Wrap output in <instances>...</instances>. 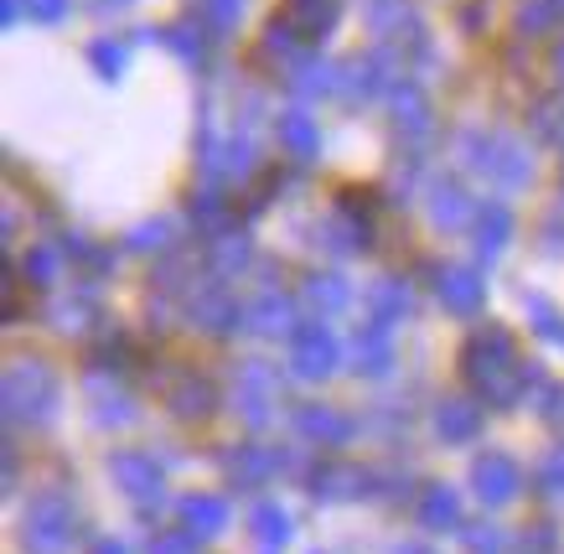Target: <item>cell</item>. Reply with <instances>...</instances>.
Returning <instances> with one entry per match:
<instances>
[{
  "instance_id": "28",
  "label": "cell",
  "mask_w": 564,
  "mask_h": 554,
  "mask_svg": "<svg viewBox=\"0 0 564 554\" xmlns=\"http://www.w3.org/2000/svg\"><path fill=\"white\" fill-rule=\"evenodd\" d=\"M466 554H508V539H502V529H492V523L466 529Z\"/></svg>"
},
{
  "instance_id": "12",
  "label": "cell",
  "mask_w": 564,
  "mask_h": 554,
  "mask_svg": "<svg viewBox=\"0 0 564 554\" xmlns=\"http://www.w3.org/2000/svg\"><path fill=\"white\" fill-rule=\"evenodd\" d=\"M182 523H187V534L207 539V534H218V529H228V502L223 498H187L182 502Z\"/></svg>"
},
{
  "instance_id": "25",
  "label": "cell",
  "mask_w": 564,
  "mask_h": 554,
  "mask_svg": "<svg viewBox=\"0 0 564 554\" xmlns=\"http://www.w3.org/2000/svg\"><path fill=\"white\" fill-rule=\"evenodd\" d=\"M124 57H130V53H124L120 42H109V36L88 47V63L99 68V78H120V73H124Z\"/></svg>"
},
{
  "instance_id": "10",
  "label": "cell",
  "mask_w": 564,
  "mask_h": 554,
  "mask_svg": "<svg viewBox=\"0 0 564 554\" xmlns=\"http://www.w3.org/2000/svg\"><path fill=\"white\" fill-rule=\"evenodd\" d=\"M295 425H301L306 441H322V446H343L347 435H352V420L337 415V410H326V404H306V410L295 415Z\"/></svg>"
},
{
  "instance_id": "35",
  "label": "cell",
  "mask_w": 564,
  "mask_h": 554,
  "mask_svg": "<svg viewBox=\"0 0 564 554\" xmlns=\"http://www.w3.org/2000/svg\"><path fill=\"white\" fill-rule=\"evenodd\" d=\"M68 6H73V0H26V17H32V21H47V26H52V21L68 17Z\"/></svg>"
},
{
  "instance_id": "34",
  "label": "cell",
  "mask_w": 564,
  "mask_h": 554,
  "mask_svg": "<svg viewBox=\"0 0 564 554\" xmlns=\"http://www.w3.org/2000/svg\"><path fill=\"white\" fill-rule=\"evenodd\" d=\"M203 11H207V21H213V26H234V21H239V11H243V0H203Z\"/></svg>"
},
{
  "instance_id": "38",
  "label": "cell",
  "mask_w": 564,
  "mask_h": 554,
  "mask_svg": "<svg viewBox=\"0 0 564 554\" xmlns=\"http://www.w3.org/2000/svg\"><path fill=\"white\" fill-rule=\"evenodd\" d=\"M26 275H36V285H47V275H52V254H47V249H36L32 260H26Z\"/></svg>"
},
{
  "instance_id": "24",
  "label": "cell",
  "mask_w": 564,
  "mask_h": 554,
  "mask_svg": "<svg viewBox=\"0 0 564 554\" xmlns=\"http://www.w3.org/2000/svg\"><path fill=\"white\" fill-rule=\"evenodd\" d=\"M399 130H410V135L430 130V105L420 99V88H399Z\"/></svg>"
},
{
  "instance_id": "13",
  "label": "cell",
  "mask_w": 564,
  "mask_h": 554,
  "mask_svg": "<svg viewBox=\"0 0 564 554\" xmlns=\"http://www.w3.org/2000/svg\"><path fill=\"white\" fill-rule=\"evenodd\" d=\"M166 399H172V410L176 415H187V420H203L213 415V389H207L197 373H182V379L166 389Z\"/></svg>"
},
{
  "instance_id": "8",
  "label": "cell",
  "mask_w": 564,
  "mask_h": 554,
  "mask_svg": "<svg viewBox=\"0 0 564 554\" xmlns=\"http://www.w3.org/2000/svg\"><path fill=\"white\" fill-rule=\"evenodd\" d=\"M373 477L362 467H343V461H326V467L311 471V492L326 502H343V498H362V492H373Z\"/></svg>"
},
{
  "instance_id": "7",
  "label": "cell",
  "mask_w": 564,
  "mask_h": 554,
  "mask_svg": "<svg viewBox=\"0 0 564 554\" xmlns=\"http://www.w3.org/2000/svg\"><path fill=\"white\" fill-rule=\"evenodd\" d=\"M115 482L135 502L161 498V467H155L151 456H140V450H120V456H115Z\"/></svg>"
},
{
  "instance_id": "11",
  "label": "cell",
  "mask_w": 564,
  "mask_h": 554,
  "mask_svg": "<svg viewBox=\"0 0 564 554\" xmlns=\"http://www.w3.org/2000/svg\"><path fill=\"white\" fill-rule=\"evenodd\" d=\"M192 316H197L207 332H234V327L243 322L239 301H234L228 291H203V295H192Z\"/></svg>"
},
{
  "instance_id": "2",
  "label": "cell",
  "mask_w": 564,
  "mask_h": 554,
  "mask_svg": "<svg viewBox=\"0 0 564 554\" xmlns=\"http://www.w3.org/2000/svg\"><path fill=\"white\" fill-rule=\"evenodd\" d=\"M52 399H57V379L42 363H32V358L6 373V415H11V425L42 420L52 410Z\"/></svg>"
},
{
  "instance_id": "1",
  "label": "cell",
  "mask_w": 564,
  "mask_h": 554,
  "mask_svg": "<svg viewBox=\"0 0 564 554\" xmlns=\"http://www.w3.org/2000/svg\"><path fill=\"white\" fill-rule=\"evenodd\" d=\"M462 368H466V383L477 389L487 404H497V410H508V404H518L523 399V389H529V368L518 363V343L508 327H481L471 343H466L462 352Z\"/></svg>"
},
{
  "instance_id": "15",
  "label": "cell",
  "mask_w": 564,
  "mask_h": 554,
  "mask_svg": "<svg viewBox=\"0 0 564 554\" xmlns=\"http://www.w3.org/2000/svg\"><path fill=\"white\" fill-rule=\"evenodd\" d=\"M352 358H358V373H383V368H389V327H373V322H368V327L358 332V343H352Z\"/></svg>"
},
{
  "instance_id": "18",
  "label": "cell",
  "mask_w": 564,
  "mask_h": 554,
  "mask_svg": "<svg viewBox=\"0 0 564 554\" xmlns=\"http://www.w3.org/2000/svg\"><path fill=\"white\" fill-rule=\"evenodd\" d=\"M280 467H285V461H280V456H274V450H259V446H243L239 456H234V461H228V471H234V477H239L243 487L264 482V477H270V471H280Z\"/></svg>"
},
{
  "instance_id": "30",
  "label": "cell",
  "mask_w": 564,
  "mask_h": 554,
  "mask_svg": "<svg viewBox=\"0 0 564 554\" xmlns=\"http://www.w3.org/2000/svg\"><path fill=\"white\" fill-rule=\"evenodd\" d=\"M539 487H544V492H554V498H564V446L549 450V461L539 467Z\"/></svg>"
},
{
  "instance_id": "43",
  "label": "cell",
  "mask_w": 564,
  "mask_h": 554,
  "mask_svg": "<svg viewBox=\"0 0 564 554\" xmlns=\"http://www.w3.org/2000/svg\"><path fill=\"white\" fill-rule=\"evenodd\" d=\"M399 554H430V550H420V544H404V550H399Z\"/></svg>"
},
{
  "instance_id": "42",
  "label": "cell",
  "mask_w": 564,
  "mask_h": 554,
  "mask_svg": "<svg viewBox=\"0 0 564 554\" xmlns=\"http://www.w3.org/2000/svg\"><path fill=\"white\" fill-rule=\"evenodd\" d=\"M99 11H120V6H130V0H94Z\"/></svg>"
},
{
  "instance_id": "14",
  "label": "cell",
  "mask_w": 564,
  "mask_h": 554,
  "mask_svg": "<svg viewBox=\"0 0 564 554\" xmlns=\"http://www.w3.org/2000/svg\"><path fill=\"white\" fill-rule=\"evenodd\" d=\"M441 301L451 306V312L471 316L481 306V280L471 275V270H445L441 275Z\"/></svg>"
},
{
  "instance_id": "26",
  "label": "cell",
  "mask_w": 564,
  "mask_h": 554,
  "mask_svg": "<svg viewBox=\"0 0 564 554\" xmlns=\"http://www.w3.org/2000/svg\"><path fill=\"white\" fill-rule=\"evenodd\" d=\"M249 316H254V322H259L264 332H280V327H291V301L270 291V295H264V301H259V306H254Z\"/></svg>"
},
{
  "instance_id": "31",
  "label": "cell",
  "mask_w": 564,
  "mask_h": 554,
  "mask_svg": "<svg viewBox=\"0 0 564 554\" xmlns=\"http://www.w3.org/2000/svg\"><path fill=\"white\" fill-rule=\"evenodd\" d=\"M151 554H197V534H187V529H176V534H155Z\"/></svg>"
},
{
  "instance_id": "39",
  "label": "cell",
  "mask_w": 564,
  "mask_h": 554,
  "mask_svg": "<svg viewBox=\"0 0 564 554\" xmlns=\"http://www.w3.org/2000/svg\"><path fill=\"white\" fill-rule=\"evenodd\" d=\"M130 243H135V249H161V243H166V224L140 228V233H135V239H130Z\"/></svg>"
},
{
  "instance_id": "23",
  "label": "cell",
  "mask_w": 564,
  "mask_h": 554,
  "mask_svg": "<svg viewBox=\"0 0 564 554\" xmlns=\"http://www.w3.org/2000/svg\"><path fill=\"white\" fill-rule=\"evenodd\" d=\"M368 306H373V327H393L399 316H404V306H410V295H404V285H378V291H368Z\"/></svg>"
},
{
  "instance_id": "17",
  "label": "cell",
  "mask_w": 564,
  "mask_h": 554,
  "mask_svg": "<svg viewBox=\"0 0 564 554\" xmlns=\"http://www.w3.org/2000/svg\"><path fill=\"white\" fill-rule=\"evenodd\" d=\"M560 26H564V0H523L518 6V32L544 36V32H560Z\"/></svg>"
},
{
  "instance_id": "37",
  "label": "cell",
  "mask_w": 564,
  "mask_h": 554,
  "mask_svg": "<svg viewBox=\"0 0 564 554\" xmlns=\"http://www.w3.org/2000/svg\"><path fill=\"white\" fill-rule=\"evenodd\" d=\"M529 312L539 316V332H544L549 343H564V322H560V316H554V312H549L544 301H529Z\"/></svg>"
},
{
  "instance_id": "32",
  "label": "cell",
  "mask_w": 564,
  "mask_h": 554,
  "mask_svg": "<svg viewBox=\"0 0 564 554\" xmlns=\"http://www.w3.org/2000/svg\"><path fill=\"white\" fill-rule=\"evenodd\" d=\"M462 213H466L462 187H435V218H441V224H456Z\"/></svg>"
},
{
  "instance_id": "36",
  "label": "cell",
  "mask_w": 564,
  "mask_h": 554,
  "mask_svg": "<svg viewBox=\"0 0 564 554\" xmlns=\"http://www.w3.org/2000/svg\"><path fill=\"white\" fill-rule=\"evenodd\" d=\"M223 213H228V203H223V197H213V192H207L203 203L192 208V218H197V224H203V228H218V224H223Z\"/></svg>"
},
{
  "instance_id": "5",
  "label": "cell",
  "mask_w": 564,
  "mask_h": 554,
  "mask_svg": "<svg viewBox=\"0 0 564 554\" xmlns=\"http://www.w3.org/2000/svg\"><path fill=\"white\" fill-rule=\"evenodd\" d=\"M291 363L301 379H326L337 368V337L322 327V322H306L295 327V343H291Z\"/></svg>"
},
{
  "instance_id": "27",
  "label": "cell",
  "mask_w": 564,
  "mask_h": 554,
  "mask_svg": "<svg viewBox=\"0 0 564 554\" xmlns=\"http://www.w3.org/2000/svg\"><path fill=\"white\" fill-rule=\"evenodd\" d=\"M306 295H311V306H322V312H337V306H343L347 301V285L337 275H316L306 285Z\"/></svg>"
},
{
  "instance_id": "4",
  "label": "cell",
  "mask_w": 564,
  "mask_h": 554,
  "mask_svg": "<svg viewBox=\"0 0 564 554\" xmlns=\"http://www.w3.org/2000/svg\"><path fill=\"white\" fill-rule=\"evenodd\" d=\"M471 487H477L481 502L502 508V502L518 498V487H523V471H518L513 456H502V450H487V456H477V467H471Z\"/></svg>"
},
{
  "instance_id": "19",
  "label": "cell",
  "mask_w": 564,
  "mask_h": 554,
  "mask_svg": "<svg viewBox=\"0 0 564 554\" xmlns=\"http://www.w3.org/2000/svg\"><path fill=\"white\" fill-rule=\"evenodd\" d=\"M155 36H161V42H166L176 57H187V63H203V57H207V36H213V32H197L192 21H176V26H161Z\"/></svg>"
},
{
  "instance_id": "16",
  "label": "cell",
  "mask_w": 564,
  "mask_h": 554,
  "mask_svg": "<svg viewBox=\"0 0 564 554\" xmlns=\"http://www.w3.org/2000/svg\"><path fill=\"white\" fill-rule=\"evenodd\" d=\"M435 425H441L445 441H471V435H477V425H481V410L471 404V399H451V404H441Z\"/></svg>"
},
{
  "instance_id": "3",
  "label": "cell",
  "mask_w": 564,
  "mask_h": 554,
  "mask_svg": "<svg viewBox=\"0 0 564 554\" xmlns=\"http://www.w3.org/2000/svg\"><path fill=\"white\" fill-rule=\"evenodd\" d=\"M26 544H32L36 554H63L73 544V534H78V513H73L68 498H57V492H47V498H36L32 508H26Z\"/></svg>"
},
{
  "instance_id": "40",
  "label": "cell",
  "mask_w": 564,
  "mask_h": 554,
  "mask_svg": "<svg viewBox=\"0 0 564 554\" xmlns=\"http://www.w3.org/2000/svg\"><path fill=\"white\" fill-rule=\"evenodd\" d=\"M0 17H6V26H17V17H21V0H0Z\"/></svg>"
},
{
  "instance_id": "33",
  "label": "cell",
  "mask_w": 564,
  "mask_h": 554,
  "mask_svg": "<svg viewBox=\"0 0 564 554\" xmlns=\"http://www.w3.org/2000/svg\"><path fill=\"white\" fill-rule=\"evenodd\" d=\"M243 260H249V243L234 239V233H223V239H218V264H223V270H239Z\"/></svg>"
},
{
  "instance_id": "29",
  "label": "cell",
  "mask_w": 564,
  "mask_h": 554,
  "mask_svg": "<svg viewBox=\"0 0 564 554\" xmlns=\"http://www.w3.org/2000/svg\"><path fill=\"white\" fill-rule=\"evenodd\" d=\"M513 554H560V539H554V529H544V523H533L529 534L518 539Z\"/></svg>"
},
{
  "instance_id": "20",
  "label": "cell",
  "mask_w": 564,
  "mask_h": 554,
  "mask_svg": "<svg viewBox=\"0 0 564 554\" xmlns=\"http://www.w3.org/2000/svg\"><path fill=\"white\" fill-rule=\"evenodd\" d=\"M280 145L301 161L316 156V124H311V115H280Z\"/></svg>"
},
{
  "instance_id": "22",
  "label": "cell",
  "mask_w": 564,
  "mask_h": 554,
  "mask_svg": "<svg viewBox=\"0 0 564 554\" xmlns=\"http://www.w3.org/2000/svg\"><path fill=\"white\" fill-rule=\"evenodd\" d=\"M254 539L264 544V550H280V544L291 539V513H285V508H274V502L254 508Z\"/></svg>"
},
{
  "instance_id": "41",
  "label": "cell",
  "mask_w": 564,
  "mask_h": 554,
  "mask_svg": "<svg viewBox=\"0 0 564 554\" xmlns=\"http://www.w3.org/2000/svg\"><path fill=\"white\" fill-rule=\"evenodd\" d=\"M88 554H130V550H124V544H115V539H99Z\"/></svg>"
},
{
  "instance_id": "6",
  "label": "cell",
  "mask_w": 564,
  "mask_h": 554,
  "mask_svg": "<svg viewBox=\"0 0 564 554\" xmlns=\"http://www.w3.org/2000/svg\"><path fill=\"white\" fill-rule=\"evenodd\" d=\"M337 11H343L337 0H285L280 17H285V26L311 47V42H322V36L337 26Z\"/></svg>"
},
{
  "instance_id": "21",
  "label": "cell",
  "mask_w": 564,
  "mask_h": 554,
  "mask_svg": "<svg viewBox=\"0 0 564 554\" xmlns=\"http://www.w3.org/2000/svg\"><path fill=\"white\" fill-rule=\"evenodd\" d=\"M477 233H481V254H497L502 243H508V233H513V218H508V208H497V203H487V208L477 213Z\"/></svg>"
},
{
  "instance_id": "9",
  "label": "cell",
  "mask_w": 564,
  "mask_h": 554,
  "mask_svg": "<svg viewBox=\"0 0 564 554\" xmlns=\"http://www.w3.org/2000/svg\"><path fill=\"white\" fill-rule=\"evenodd\" d=\"M420 523L425 529H435V534H445V529H462V498H456V487H425L420 492Z\"/></svg>"
}]
</instances>
